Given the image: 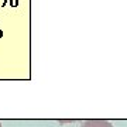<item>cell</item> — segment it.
<instances>
[{"instance_id":"6da1fadb","label":"cell","mask_w":127,"mask_h":127,"mask_svg":"<svg viewBox=\"0 0 127 127\" xmlns=\"http://www.w3.org/2000/svg\"><path fill=\"white\" fill-rule=\"evenodd\" d=\"M81 127H113L112 123L102 119H93V120H86L81 124Z\"/></svg>"},{"instance_id":"7a4b0ae2","label":"cell","mask_w":127,"mask_h":127,"mask_svg":"<svg viewBox=\"0 0 127 127\" xmlns=\"http://www.w3.org/2000/svg\"><path fill=\"white\" fill-rule=\"evenodd\" d=\"M10 4L13 6V7H17L18 6V0H10Z\"/></svg>"},{"instance_id":"3957f363","label":"cell","mask_w":127,"mask_h":127,"mask_svg":"<svg viewBox=\"0 0 127 127\" xmlns=\"http://www.w3.org/2000/svg\"><path fill=\"white\" fill-rule=\"evenodd\" d=\"M6 3H7V0H4V1H3V4H1V6H6Z\"/></svg>"},{"instance_id":"277c9868","label":"cell","mask_w":127,"mask_h":127,"mask_svg":"<svg viewBox=\"0 0 127 127\" xmlns=\"http://www.w3.org/2000/svg\"><path fill=\"white\" fill-rule=\"evenodd\" d=\"M1 35H3V31H1V30H0V38H1Z\"/></svg>"},{"instance_id":"5b68a950","label":"cell","mask_w":127,"mask_h":127,"mask_svg":"<svg viewBox=\"0 0 127 127\" xmlns=\"http://www.w3.org/2000/svg\"><path fill=\"white\" fill-rule=\"evenodd\" d=\"M0 127H1V123H0Z\"/></svg>"}]
</instances>
